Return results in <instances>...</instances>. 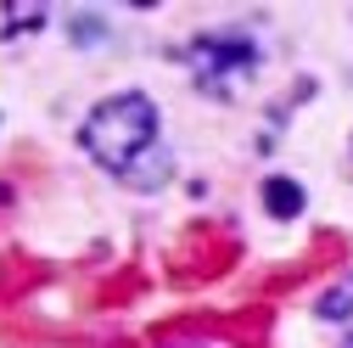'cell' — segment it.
<instances>
[{"label": "cell", "instance_id": "obj_1", "mask_svg": "<svg viewBox=\"0 0 353 348\" xmlns=\"http://www.w3.org/2000/svg\"><path fill=\"white\" fill-rule=\"evenodd\" d=\"M79 146L107 174L141 180V157L157 152V102L146 90H118V96L96 102L90 118L79 124Z\"/></svg>", "mask_w": 353, "mask_h": 348}, {"label": "cell", "instance_id": "obj_2", "mask_svg": "<svg viewBox=\"0 0 353 348\" xmlns=\"http://www.w3.org/2000/svg\"><path fill=\"white\" fill-rule=\"evenodd\" d=\"M191 62H196V79L208 84V90H225V73L252 68V46L247 39H202V46L191 51Z\"/></svg>", "mask_w": 353, "mask_h": 348}, {"label": "cell", "instance_id": "obj_3", "mask_svg": "<svg viewBox=\"0 0 353 348\" xmlns=\"http://www.w3.org/2000/svg\"><path fill=\"white\" fill-rule=\"evenodd\" d=\"M263 202H270L275 220H292L297 202H303V186H297V180H270V186H263Z\"/></svg>", "mask_w": 353, "mask_h": 348}, {"label": "cell", "instance_id": "obj_4", "mask_svg": "<svg viewBox=\"0 0 353 348\" xmlns=\"http://www.w3.org/2000/svg\"><path fill=\"white\" fill-rule=\"evenodd\" d=\"M342 348H353V337H347V342H342Z\"/></svg>", "mask_w": 353, "mask_h": 348}]
</instances>
